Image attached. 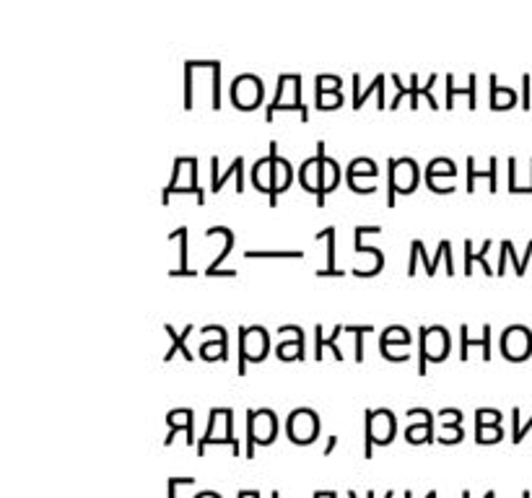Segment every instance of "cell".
Returning <instances> with one entry per match:
<instances>
[{
	"mask_svg": "<svg viewBox=\"0 0 532 498\" xmlns=\"http://www.w3.org/2000/svg\"><path fill=\"white\" fill-rule=\"evenodd\" d=\"M281 109H296L301 114V120H309V109L301 102V75L298 73H281L278 75V97L267 104L265 120L270 122L275 117V112H281Z\"/></svg>",
	"mask_w": 532,
	"mask_h": 498,
	"instance_id": "1",
	"label": "cell"
},
{
	"mask_svg": "<svg viewBox=\"0 0 532 498\" xmlns=\"http://www.w3.org/2000/svg\"><path fill=\"white\" fill-rule=\"evenodd\" d=\"M177 193H193L200 205L205 202V193H202V187H198V159L195 156H177L174 159V179H171L169 187H164L162 193L164 205H169L171 195Z\"/></svg>",
	"mask_w": 532,
	"mask_h": 498,
	"instance_id": "2",
	"label": "cell"
},
{
	"mask_svg": "<svg viewBox=\"0 0 532 498\" xmlns=\"http://www.w3.org/2000/svg\"><path fill=\"white\" fill-rule=\"evenodd\" d=\"M208 444H231L234 454H239V442L234 436V413L231 408H213L210 410V420L205 428V436L198 444V454H205Z\"/></svg>",
	"mask_w": 532,
	"mask_h": 498,
	"instance_id": "3",
	"label": "cell"
},
{
	"mask_svg": "<svg viewBox=\"0 0 532 498\" xmlns=\"http://www.w3.org/2000/svg\"><path fill=\"white\" fill-rule=\"evenodd\" d=\"M421 169L418 161L411 156H400V159H389V195H387V205L395 208V193L408 195L418 187Z\"/></svg>",
	"mask_w": 532,
	"mask_h": 498,
	"instance_id": "4",
	"label": "cell"
},
{
	"mask_svg": "<svg viewBox=\"0 0 532 498\" xmlns=\"http://www.w3.org/2000/svg\"><path fill=\"white\" fill-rule=\"evenodd\" d=\"M275 431H278V420H275L273 410H247V459L255 457V447L262 444H273Z\"/></svg>",
	"mask_w": 532,
	"mask_h": 498,
	"instance_id": "5",
	"label": "cell"
},
{
	"mask_svg": "<svg viewBox=\"0 0 532 498\" xmlns=\"http://www.w3.org/2000/svg\"><path fill=\"white\" fill-rule=\"evenodd\" d=\"M270 348V335L265 327L260 324H250V327H239V377L247 374V361H262Z\"/></svg>",
	"mask_w": 532,
	"mask_h": 498,
	"instance_id": "6",
	"label": "cell"
},
{
	"mask_svg": "<svg viewBox=\"0 0 532 498\" xmlns=\"http://www.w3.org/2000/svg\"><path fill=\"white\" fill-rule=\"evenodd\" d=\"M366 447H363V457L371 459L374 454V444H389L397 431V420L389 410H366Z\"/></svg>",
	"mask_w": 532,
	"mask_h": 498,
	"instance_id": "7",
	"label": "cell"
},
{
	"mask_svg": "<svg viewBox=\"0 0 532 498\" xmlns=\"http://www.w3.org/2000/svg\"><path fill=\"white\" fill-rule=\"evenodd\" d=\"M449 353V332L442 324L421 327V353H418V374H426V361H444Z\"/></svg>",
	"mask_w": 532,
	"mask_h": 498,
	"instance_id": "8",
	"label": "cell"
},
{
	"mask_svg": "<svg viewBox=\"0 0 532 498\" xmlns=\"http://www.w3.org/2000/svg\"><path fill=\"white\" fill-rule=\"evenodd\" d=\"M229 97L234 102L236 109L242 112H252L262 104V97H265V89H262V80L255 75V73H242L231 80L229 86Z\"/></svg>",
	"mask_w": 532,
	"mask_h": 498,
	"instance_id": "9",
	"label": "cell"
},
{
	"mask_svg": "<svg viewBox=\"0 0 532 498\" xmlns=\"http://www.w3.org/2000/svg\"><path fill=\"white\" fill-rule=\"evenodd\" d=\"M382 229L379 226H358V229H353V244H356V255L358 257H369V262L363 265V262H358V265H353V275H358V278H369V275H377L382 267H385V255L379 252L377 247H363L361 239L366 236V233H379Z\"/></svg>",
	"mask_w": 532,
	"mask_h": 498,
	"instance_id": "10",
	"label": "cell"
},
{
	"mask_svg": "<svg viewBox=\"0 0 532 498\" xmlns=\"http://www.w3.org/2000/svg\"><path fill=\"white\" fill-rule=\"evenodd\" d=\"M286 431H289V439L296 444H312L317 439V431H320V420H317V413L309 408H298L294 410L286 420Z\"/></svg>",
	"mask_w": 532,
	"mask_h": 498,
	"instance_id": "11",
	"label": "cell"
},
{
	"mask_svg": "<svg viewBox=\"0 0 532 498\" xmlns=\"http://www.w3.org/2000/svg\"><path fill=\"white\" fill-rule=\"evenodd\" d=\"M501 353L509 361H524L532 353V332L524 324H512L501 332Z\"/></svg>",
	"mask_w": 532,
	"mask_h": 498,
	"instance_id": "12",
	"label": "cell"
},
{
	"mask_svg": "<svg viewBox=\"0 0 532 498\" xmlns=\"http://www.w3.org/2000/svg\"><path fill=\"white\" fill-rule=\"evenodd\" d=\"M392 80L397 83V94H395V99H392V109H397L400 107V102H403V97H411V107L416 109V102H418V97H426V102L431 104V109H436V99H434V94H431V86L436 83V73H431V78H428V83H423V86H418V75L413 73L411 75V83L405 86V83H400V75H392Z\"/></svg>",
	"mask_w": 532,
	"mask_h": 498,
	"instance_id": "13",
	"label": "cell"
},
{
	"mask_svg": "<svg viewBox=\"0 0 532 498\" xmlns=\"http://www.w3.org/2000/svg\"><path fill=\"white\" fill-rule=\"evenodd\" d=\"M270 156H273V195H270V208H275L278 202V195L286 193L294 182V166H291L289 159L278 156V143H270Z\"/></svg>",
	"mask_w": 532,
	"mask_h": 498,
	"instance_id": "14",
	"label": "cell"
},
{
	"mask_svg": "<svg viewBox=\"0 0 532 498\" xmlns=\"http://www.w3.org/2000/svg\"><path fill=\"white\" fill-rule=\"evenodd\" d=\"M325 143L320 140L317 143V153L315 159H307L304 164H301V174H298V179H301V187L307 190V193L312 195H320V190H322V161H325Z\"/></svg>",
	"mask_w": 532,
	"mask_h": 498,
	"instance_id": "15",
	"label": "cell"
},
{
	"mask_svg": "<svg viewBox=\"0 0 532 498\" xmlns=\"http://www.w3.org/2000/svg\"><path fill=\"white\" fill-rule=\"evenodd\" d=\"M210 174H213V193H221V187H224V182L229 177H236V193H244V159L242 156H236L234 161H231V166L224 171V174H218V156H213L210 159Z\"/></svg>",
	"mask_w": 532,
	"mask_h": 498,
	"instance_id": "16",
	"label": "cell"
},
{
	"mask_svg": "<svg viewBox=\"0 0 532 498\" xmlns=\"http://www.w3.org/2000/svg\"><path fill=\"white\" fill-rule=\"evenodd\" d=\"M250 177L260 193H265L267 198L273 195V156H270V153H267L265 159H258L252 164Z\"/></svg>",
	"mask_w": 532,
	"mask_h": 498,
	"instance_id": "17",
	"label": "cell"
},
{
	"mask_svg": "<svg viewBox=\"0 0 532 498\" xmlns=\"http://www.w3.org/2000/svg\"><path fill=\"white\" fill-rule=\"evenodd\" d=\"M193 420H195V413L190 408H179V410H171L169 415H167V423L171 426V434L167 436V447H169L171 442H174V436H177L179 428H185L187 431V444H193L195 439V428H193Z\"/></svg>",
	"mask_w": 532,
	"mask_h": 498,
	"instance_id": "18",
	"label": "cell"
},
{
	"mask_svg": "<svg viewBox=\"0 0 532 498\" xmlns=\"http://www.w3.org/2000/svg\"><path fill=\"white\" fill-rule=\"evenodd\" d=\"M496 174H499V159H496V156H491V166H488V171H478L476 159L468 156V193H476V179H488V185H491L488 190L496 193V190H499V179H496Z\"/></svg>",
	"mask_w": 532,
	"mask_h": 498,
	"instance_id": "19",
	"label": "cell"
},
{
	"mask_svg": "<svg viewBox=\"0 0 532 498\" xmlns=\"http://www.w3.org/2000/svg\"><path fill=\"white\" fill-rule=\"evenodd\" d=\"M454 97H468V107L470 109H476L478 107V75L476 73H470L468 89H457V86H454V78L447 75V109L454 107Z\"/></svg>",
	"mask_w": 532,
	"mask_h": 498,
	"instance_id": "20",
	"label": "cell"
},
{
	"mask_svg": "<svg viewBox=\"0 0 532 498\" xmlns=\"http://www.w3.org/2000/svg\"><path fill=\"white\" fill-rule=\"evenodd\" d=\"M338 182H340L338 161L325 156V161H322V190H320V195H317V208H325V198H327V195L338 187Z\"/></svg>",
	"mask_w": 532,
	"mask_h": 498,
	"instance_id": "21",
	"label": "cell"
},
{
	"mask_svg": "<svg viewBox=\"0 0 532 498\" xmlns=\"http://www.w3.org/2000/svg\"><path fill=\"white\" fill-rule=\"evenodd\" d=\"M343 329H346V327H343V324H338V327L332 329L330 338H325V335H322V324H317V327H315V358H317V361H320V358L325 356L322 353L325 348H332V356H335L338 361H343V351L335 346V340H338V335L343 332Z\"/></svg>",
	"mask_w": 532,
	"mask_h": 498,
	"instance_id": "22",
	"label": "cell"
},
{
	"mask_svg": "<svg viewBox=\"0 0 532 498\" xmlns=\"http://www.w3.org/2000/svg\"><path fill=\"white\" fill-rule=\"evenodd\" d=\"M385 80H387V75H385V73H379L377 78L371 80L366 89H361V86H358V75H353V109H361L363 102H366L374 91L382 94V99H385Z\"/></svg>",
	"mask_w": 532,
	"mask_h": 498,
	"instance_id": "23",
	"label": "cell"
},
{
	"mask_svg": "<svg viewBox=\"0 0 532 498\" xmlns=\"http://www.w3.org/2000/svg\"><path fill=\"white\" fill-rule=\"evenodd\" d=\"M164 332H167V338L171 340V348L167 351V353H164V361H169V358L177 353V351H182V356H185L187 361H193V356H190V351H187V346H185L187 335L193 332V324H187V327L182 329V335H179V332H174V327H171V324H164Z\"/></svg>",
	"mask_w": 532,
	"mask_h": 498,
	"instance_id": "24",
	"label": "cell"
},
{
	"mask_svg": "<svg viewBox=\"0 0 532 498\" xmlns=\"http://www.w3.org/2000/svg\"><path fill=\"white\" fill-rule=\"evenodd\" d=\"M315 239L317 241H327V267H325V270H320L317 275H320V278H325V275H346L343 270H338V267H335V229H332V226H327L325 231L317 233Z\"/></svg>",
	"mask_w": 532,
	"mask_h": 498,
	"instance_id": "25",
	"label": "cell"
},
{
	"mask_svg": "<svg viewBox=\"0 0 532 498\" xmlns=\"http://www.w3.org/2000/svg\"><path fill=\"white\" fill-rule=\"evenodd\" d=\"M516 104V94L507 86H499V78L491 75V109H509Z\"/></svg>",
	"mask_w": 532,
	"mask_h": 498,
	"instance_id": "26",
	"label": "cell"
},
{
	"mask_svg": "<svg viewBox=\"0 0 532 498\" xmlns=\"http://www.w3.org/2000/svg\"><path fill=\"white\" fill-rule=\"evenodd\" d=\"M198 353L202 361H229V340H202Z\"/></svg>",
	"mask_w": 532,
	"mask_h": 498,
	"instance_id": "27",
	"label": "cell"
},
{
	"mask_svg": "<svg viewBox=\"0 0 532 498\" xmlns=\"http://www.w3.org/2000/svg\"><path fill=\"white\" fill-rule=\"evenodd\" d=\"M289 260V257H304V252H298V249H281V252H275V249H247L244 252V260Z\"/></svg>",
	"mask_w": 532,
	"mask_h": 498,
	"instance_id": "28",
	"label": "cell"
},
{
	"mask_svg": "<svg viewBox=\"0 0 532 498\" xmlns=\"http://www.w3.org/2000/svg\"><path fill=\"white\" fill-rule=\"evenodd\" d=\"M275 353L281 361H304V340H283L278 343Z\"/></svg>",
	"mask_w": 532,
	"mask_h": 498,
	"instance_id": "29",
	"label": "cell"
},
{
	"mask_svg": "<svg viewBox=\"0 0 532 498\" xmlns=\"http://www.w3.org/2000/svg\"><path fill=\"white\" fill-rule=\"evenodd\" d=\"M346 177H379V166L371 159L361 156V159H353L351 164H348Z\"/></svg>",
	"mask_w": 532,
	"mask_h": 498,
	"instance_id": "30",
	"label": "cell"
},
{
	"mask_svg": "<svg viewBox=\"0 0 532 498\" xmlns=\"http://www.w3.org/2000/svg\"><path fill=\"white\" fill-rule=\"evenodd\" d=\"M426 177H457V166H454V161L452 159L439 156V159H434L431 164H428Z\"/></svg>",
	"mask_w": 532,
	"mask_h": 498,
	"instance_id": "31",
	"label": "cell"
},
{
	"mask_svg": "<svg viewBox=\"0 0 532 498\" xmlns=\"http://www.w3.org/2000/svg\"><path fill=\"white\" fill-rule=\"evenodd\" d=\"M405 439H408L411 444L434 442V426H431V423H426V426H416V423H411L408 431H405Z\"/></svg>",
	"mask_w": 532,
	"mask_h": 498,
	"instance_id": "32",
	"label": "cell"
},
{
	"mask_svg": "<svg viewBox=\"0 0 532 498\" xmlns=\"http://www.w3.org/2000/svg\"><path fill=\"white\" fill-rule=\"evenodd\" d=\"M470 348H480V351H483L485 340H483V335H480V338H470L468 324H462V327H460V358H462V361H468Z\"/></svg>",
	"mask_w": 532,
	"mask_h": 498,
	"instance_id": "33",
	"label": "cell"
},
{
	"mask_svg": "<svg viewBox=\"0 0 532 498\" xmlns=\"http://www.w3.org/2000/svg\"><path fill=\"white\" fill-rule=\"evenodd\" d=\"M346 332H351L353 335V348H356V361L361 363L363 361V335L366 332H374V327L371 324H351V327H346Z\"/></svg>",
	"mask_w": 532,
	"mask_h": 498,
	"instance_id": "34",
	"label": "cell"
},
{
	"mask_svg": "<svg viewBox=\"0 0 532 498\" xmlns=\"http://www.w3.org/2000/svg\"><path fill=\"white\" fill-rule=\"evenodd\" d=\"M216 229L226 236V244H224V249H221V255H218V257L213 260V262H210L208 267H205V275H213V273H216V267L221 265V262H224V257L229 255V252H231V244H234V233H231V229H226V226H216Z\"/></svg>",
	"mask_w": 532,
	"mask_h": 498,
	"instance_id": "35",
	"label": "cell"
},
{
	"mask_svg": "<svg viewBox=\"0 0 532 498\" xmlns=\"http://www.w3.org/2000/svg\"><path fill=\"white\" fill-rule=\"evenodd\" d=\"M379 343H400V346H408L411 343V332L405 327H400V324H392V327H387L385 332H382V340Z\"/></svg>",
	"mask_w": 532,
	"mask_h": 498,
	"instance_id": "36",
	"label": "cell"
},
{
	"mask_svg": "<svg viewBox=\"0 0 532 498\" xmlns=\"http://www.w3.org/2000/svg\"><path fill=\"white\" fill-rule=\"evenodd\" d=\"M167 239L182 241V267H179V270H171L169 275H195V270H187V229H177V231L169 233Z\"/></svg>",
	"mask_w": 532,
	"mask_h": 498,
	"instance_id": "37",
	"label": "cell"
},
{
	"mask_svg": "<svg viewBox=\"0 0 532 498\" xmlns=\"http://www.w3.org/2000/svg\"><path fill=\"white\" fill-rule=\"evenodd\" d=\"M343 104L340 91H317V107L320 109H338Z\"/></svg>",
	"mask_w": 532,
	"mask_h": 498,
	"instance_id": "38",
	"label": "cell"
},
{
	"mask_svg": "<svg viewBox=\"0 0 532 498\" xmlns=\"http://www.w3.org/2000/svg\"><path fill=\"white\" fill-rule=\"evenodd\" d=\"M476 439L480 444H493V442H501V436H504V431H501V426H476Z\"/></svg>",
	"mask_w": 532,
	"mask_h": 498,
	"instance_id": "39",
	"label": "cell"
},
{
	"mask_svg": "<svg viewBox=\"0 0 532 498\" xmlns=\"http://www.w3.org/2000/svg\"><path fill=\"white\" fill-rule=\"evenodd\" d=\"M501 423V413L499 410L483 408L476 413V426H499Z\"/></svg>",
	"mask_w": 532,
	"mask_h": 498,
	"instance_id": "40",
	"label": "cell"
},
{
	"mask_svg": "<svg viewBox=\"0 0 532 498\" xmlns=\"http://www.w3.org/2000/svg\"><path fill=\"white\" fill-rule=\"evenodd\" d=\"M426 185L439 195H447L454 190V177H426Z\"/></svg>",
	"mask_w": 532,
	"mask_h": 498,
	"instance_id": "41",
	"label": "cell"
},
{
	"mask_svg": "<svg viewBox=\"0 0 532 498\" xmlns=\"http://www.w3.org/2000/svg\"><path fill=\"white\" fill-rule=\"evenodd\" d=\"M462 436H465V431H462L460 426H442V431H439V442L442 444H460Z\"/></svg>",
	"mask_w": 532,
	"mask_h": 498,
	"instance_id": "42",
	"label": "cell"
},
{
	"mask_svg": "<svg viewBox=\"0 0 532 498\" xmlns=\"http://www.w3.org/2000/svg\"><path fill=\"white\" fill-rule=\"evenodd\" d=\"M348 185L356 193H371L377 190V177H348Z\"/></svg>",
	"mask_w": 532,
	"mask_h": 498,
	"instance_id": "43",
	"label": "cell"
},
{
	"mask_svg": "<svg viewBox=\"0 0 532 498\" xmlns=\"http://www.w3.org/2000/svg\"><path fill=\"white\" fill-rule=\"evenodd\" d=\"M408 418H411V423H416V426H426V423H431V426H436V418L428 413L426 408H413L408 410Z\"/></svg>",
	"mask_w": 532,
	"mask_h": 498,
	"instance_id": "44",
	"label": "cell"
},
{
	"mask_svg": "<svg viewBox=\"0 0 532 498\" xmlns=\"http://www.w3.org/2000/svg\"><path fill=\"white\" fill-rule=\"evenodd\" d=\"M340 83L343 80L338 75H330V73H320L317 75V91H340Z\"/></svg>",
	"mask_w": 532,
	"mask_h": 498,
	"instance_id": "45",
	"label": "cell"
},
{
	"mask_svg": "<svg viewBox=\"0 0 532 498\" xmlns=\"http://www.w3.org/2000/svg\"><path fill=\"white\" fill-rule=\"evenodd\" d=\"M436 420H439V426H460L462 423V413L454 408H447L442 410L439 415H436Z\"/></svg>",
	"mask_w": 532,
	"mask_h": 498,
	"instance_id": "46",
	"label": "cell"
},
{
	"mask_svg": "<svg viewBox=\"0 0 532 498\" xmlns=\"http://www.w3.org/2000/svg\"><path fill=\"white\" fill-rule=\"evenodd\" d=\"M411 247L416 249V252H418V257L423 260V265H426V273H428V275H434V273H436V265H434V260H431V257L426 255V247H423V241H421V239H413V241H411Z\"/></svg>",
	"mask_w": 532,
	"mask_h": 498,
	"instance_id": "47",
	"label": "cell"
},
{
	"mask_svg": "<svg viewBox=\"0 0 532 498\" xmlns=\"http://www.w3.org/2000/svg\"><path fill=\"white\" fill-rule=\"evenodd\" d=\"M278 335L283 340H304V329L298 324H283V327H278Z\"/></svg>",
	"mask_w": 532,
	"mask_h": 498,
	"instance_id": "48",
	"label": "cell"
},
{
	"mask_svg": "<svg viewBox=\"0 0 532 498\" xmlns=\"http://www.w3.org/2000/svg\"><path fill=\"white\" fill-rule=\"evenodd\" d=\"M202 338L205 340H229V332H226L221 324H205V327H202Z\"/></svg>",
	"mask_w": 532,
	"mask_h": 498,
	"instance_id": "49",
	"label": "cell"
},
{
	"mask_svg": "<svg viewBox=\"0 0 532 498\" xmlns=\"http://www.w3.org/2000/svg\"><path fill=\"white\" fill-rule=\"evenodd\" d=\"M195 478H169L167 480V493H169V498H177V488L179 485H193Z\"/></svg>",
	"mask_w": 532,
	"mask_h": 498,
	"instance_id": "50",
	"label": "cell"
},
{
	"mask_svg": "<svg viewBox=\"0 0 532 498\" xmlns=\"http://www.w3.org/2000/svg\"><path fill=\"white\" fill-rule=\"evenodd\" d=\"M532 428V418L524 423V426H519V408H514V444H519L524 439V434Z\"/></svg>",
	"mask_w": 532,
	"mask_h": 498,
	"instance_id": "51",
	"label": "cell"
},
{
	"mask_svg": "<svg viewBox=\"0 0 532 498\" xmlns=\"http://www.w3.org/2000/svg\"><path fill=\"white\" fill-rule=\"evenodd\" d=\"M480 335H483V340H485V348H483V361H491V324H488V322H485V324H483V332H480Z\"/></svg>",
	"mask_w": 532,
	"mask_h": 498,
	"instance_id": "52",
	"label": "cell"
},
{
	"mask_svg": "<svg viewBox=\"0 0 532 498\" xmlns=\"http://www.w3.org/2000/svg\"><path fill=\"white\" fill-rule=\"evenodd\" d=\"M465 275H473V241L465 239Z\"/></svg>",
	"mask_w": 532,
	"mask_h": 498,
	"instance_id": "53",
	"label": "cell"
},
{
	"mask_svg": "<svg viewBox=\"0 0 532 498\" xmlns=\"http://www.w3.org/2000/svg\"><path fill=\"white\" fill-rule=\"evenodd\" d=\"M522 107L530 109V75H522Z\"/></svg>",
	"mask_w": 532,
	"mask_h": 498,
	"instance_id": "54",
	"label": "cell"
},
{
	"mask_svg": "<svg viewBox=\"0 0 532 498\" xmlns=\"http://www.w3.org/2000/svg\"><path fill=\"white\" fill-rule=\"evenodd\" d=\"M530 257H532V241H530V244H527V252H524L522 262H519V267H516V270H514L516 275H524V270H527V262H530Z\"/></svg>",
	"mask_w": 532,
	"mask_h": 498,
	"instance_id": "55",
	"label": "cell"
},
{
	"mask_svg": "<svg viewBox=\"0 0 532 498\" xmlns=\"http://www.w3.org/2000/svg\"><path fill=\"white\" fill-rule=\"evenodd\" d=\"M335 444H338V436H330V439H327V447H325V454H330V451L335 449Z\"/></svg>",
	"mask_w": 532,
	"mask_h": 498,
	"instance_id": "56",
	"label": "cell"
},
{
	"mask_svg": "<svg viewBox=\"0 0 532 498\" xmlns=\"http://www.w3.org/2000/svg\"><path fill=\"white\" fill-rule=\"evenodd\" d=\"M195 498H221L218 493H213V490H202V493H198Z\"/></svg>",
	"mask_w": 532,
	"mask_h": 498,
	"instance_id": "57",
	"label": "cell"
},
{
	"mask_svg": "<svg viewBox=\"0 0 532 498\" xmlns=\"http://www.w3.org/2000/svg\"><path fill=\"white\" fill-rule=\"evenodd\" d=\"M462 498H470V490H462ZM483 498H496V493H493V490H488Z\"/></svg>",
	"mask_w": 532,
	"mask_h": 498,
	"instance_id": "58",
	"label": "cell"
},
{
	"mask_svg": "<svg viewBox=\"0 0 532 498\" xmlns=\"http://www.w3.org/2000/svg\"><path fill=\"white\" fill-rule=\"evenodd\" d=\"M348 498H356V493H353V490H348ZM369 498H374V490H371V493H369ZM385 498H392V490H389V493H387V496H385Z\"/></svg>",
	"mask_w": 532,
	"mask_h": 498,
	"instance_id": "59",
	"label": "cell"
},
{
	"mask_svg": "<svg viewBox=\"0 0 532 498\" xmlns=\"http://www.w3.org/2000/svg\"><path fill=\"white\" fill-rule=\"evenodd\" d=\"M426 498H436V490H431V493H428V496Z\"/></svg>",
	"mask_w": 532,
	"mask_h": 498,
	"instance_id": "60",
	"label": "cell"
},
{
	"mask_svg": "<svg viewBox=\"0 0 532 498\" xmlns=\"http://www.w3.org/2000/svg\"><path fill=\"white\" fill-rule=\"evenodd\" d=\"M522 498H530V493H527V490H524V493H522Z\"/></svg>",
	"mask_w": 532,
	"mask_h": 498,
	"instance_id": "61",
	"label": "cell"
},
{
	"mask_svg": "<svg viewBox=\"0 0 532 498\" xmlns=\"http://www.w3.org/2000/svg\"><path fill=\"white\" fill-rule=\"evenodd\" d=\"M273 498H278V493H273Z\"/></svg>",
	"mask_w": 532,
	"mask_h": 498,
	"instance_id": "62",
	"label": "cell"
},
{
	"mask_svg": "<svg viewBox=\"0 0 532 498\" xmlns=\"http://www.w3.org/2000/svg\"><path fill=\"white\" fill-rule=\"evenodd\" d=\"M530 193H532V182H530Z\"/></svg>",
	"mask_w": 532,
	"mask_h": 498,
	"instance_id": "63",
	"label": "cell"
}]
</instances>
